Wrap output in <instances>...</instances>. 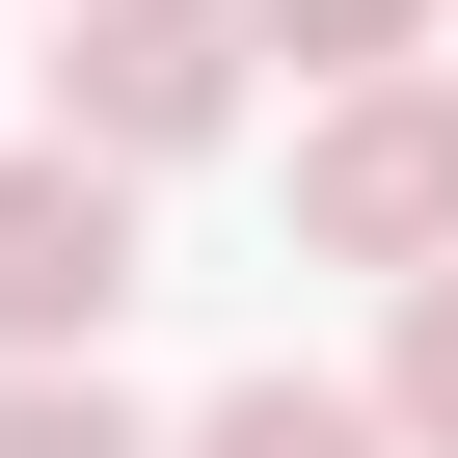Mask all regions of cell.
<instances>
[{
    "label": "cell",
    "mask_w": 458,
    "mask_h": 458,
    "mask_svg": "<svg viewBox=\"0 0 458 458\" xmlns=\"http://www.w3.org/2000/svg\"><path fill=\"white\" fill-rule=\"evenodd\" d=\"M297 243H324V270H377V297H404V270H458V81H431V55L297 108Z\"/></svg>",
    "instance_id": "cell-1"
},
{
    "label": "cell",
    "mask_w": 458,
    "mask_h": 458,
    "mask_svg": "<svg viewBox=\"0 0 458 458\" xmlns=\"http://www.w3.org/2000/svg\"><path fill=\"white\" fill-rule=\"evenodd\" d=\"M243 0H81V28H55V135L81 162H216V135H243Z\"/></svg>",
    "instance_id": "cell-2"
},
{
    "label": "cell",
    "mask_w": 458,
    "mask_h": 458,
    "mask_svg": "<svg viewBox=\"0 0 458 458\" xmlns=\"http://www.w3.org/2000/svg\"><path fill=\"white\" fill-rule=\"evenodd\" d=\"M108 297H135V162L28 135V162H0V377H55V351H108Z\"/></svg>",
    "instance_id": "cell-3"
},
{
    "label": "cell",
    "mask_w": 458,
    "mask_h": 458,
    "mask_svg": "<svg viewBox=\"0 0 458 458\" xmlns=\"http://www.w3.org/2000/svg\"><path fill=\"white\" fill-rule=\"evenodd\" d=\"M162 458H404V431H377V377H216Z\"/></svg>",
    "instance_id": "cell-4"
},
{
    "label": "cell",
    "mask_w": 458,
    "mask_h": 458,
    "mask_svg": "<svg viewBox=\"0 0 458 458\" xmlns=\"http://www.w3.org/2000/svg\"><path fill=\"white\" fill-rule=\"evenodd\" d=\"M243 28H270L297 81H404V55H431V0H243Z\"/></svg>",
    "instance_id": "cell-5"
},
{
    "label": "cell",
    "mask_w": 458,
    "mask_h": 458,
    "mask_svg": "<svg viewBox=\"0 0 458 458\" xmlns=\"http://www.w3.org/2000/svg\"><path fill=\"white\" fill-rule=\"evenodd\" d=\"M377 431L458 458V270H404V351H377Z\"/></svg>",
    "instance_id": "cell-6"
},
{
    "label": "cell",
    "mask_w": 458,
    "mask_h": 458,
    "mask_svg": "<svg viewBox=\"0 0 458 458\" xmlns=\"http://www.w3.org/2000/svg\"><path fill=\"white\" fill-rule=\"evenodd\" d=\"M0 458H162V431H135V404H108L81 351H55V377H0Z\"/></svg>",
    "instance_id": "cell-7"
}]
</instances>
